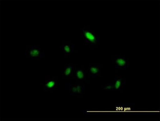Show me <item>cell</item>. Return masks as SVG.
<instances>
[{"label": "cell", "instance_id": "1", "mask_svg": "<svg viewBox=\"0 0 160 121\" xmlns=\"http://www.w3.org/2000/svg\"><path fill=\"white\" fill-rule=\"evenodd\" d=\"M83 43L88 45L90 49L93 50L100 44L101 38L89 26H84L81 29Z\"/></svg>", "mask_w": 160, "mask_h": 121}, {"label": "cell", "instance_id": "2", "mask_svg": "<svg viewBox=\"0 0 160 121\" xmlns=\"http://www.w3.org/2000/svg\"><path fill=\"white\" fill-rule=\"evenodd\" d=\"M112 64L115 65L116 71H128L130 63L128 62V58L122 56V54L118 55H114L111 57Z\"/></svg>", "mask_w": 160, "mask_h": 121}, {"label": "cell", "instance_id": "3", "mask_svg": "<svg viewBox=\"0 0 160 121\" xmlns=\"http://www.w3.org/2000/svg\"><path fill=\"white\" fill-rule=\"evenodd\" d=\"M43 45H42V46ZM42 46H40L38 45H31V46L27 47L26 58H36L37 59L44 58L45 56L44 52L45 50L42 49Z\"/></svg>", "mask_w": 160, "mask_h": 121}, {"label": "cell", "instance_id": "4", "mask_svg": "<svg viewBox=\"0 0 160 121\" xmlns=\"http://www.w3.org/2000/svg\"><path fill=\"white\" fill-rule=\"evenodd\" d=\"M85 87V84L83 83L78 81L75 83L68 84V90L72 96H81L85 94L84 91Z\"/></svg>", "mask_w": 160, "mask_h": 121}, {"label": "cell", "instance_id": "5", "mask_svg": "<svg viewBox=\"0 0 160 121\" xmlns=\"http://www.w3.org/2000/svg\"><path fill=\"white\" fill-rule=\"evenodd\" d=\"M75 71L73 79L81 82H87L88 75V72L85 71L82 64H76Z\"/></svg>", "mask_w": 160, "mask_h": 121}, {"label": "cell", "instance_id": "6", "mask_svg": "<svg viewBox=\"0 0 160 121\" xmlns=\"http://www.w3.org/2000/svg\"><path fill=\"white\" fill-rule=\"evenodd\" d=\"M43 86L44 92H50L58 89V78L54 77L51 78L48 77L45 78V83H41Z\"/></svg>", "mask_w": 160, "mask_h": 121}, {"label": "cell", "instance_id": "7", "mask_svg": "<svg viewBox=\"0 0 160 121\" xmlns=\"http://www.w3.org/2000/svg\"><path fill=\"white\" fill-rule=\"evenodd\" d=\"M102 64L98 63H89L88 64V75L91 77L101 76Z\"/></svg>", "mask_w": 160, "mask_h": 121}, {"label": "cell", "instance_id": "8", "mask_svg": "<svg viewBox=\"0 0 160 121\" xmlns=\"http://www.w3.org/2000/svg\"><path fill=\"white\" fill-rule=\"evenodd\" d=\"M64 68L63 69L62 79H73L75 67L72 63L69 62L68 64H64Z\"/></svg>", "mask_w": 160, "mask_h": 121}, {"label": "cell", "instance_id": "9", "mask_svg": "<svg viewBox=\"0 0 160 121\" xmlns=\"http://www.w3.org/2000/svg\"><path fill=\"white\" fill-rule=\"evenodd\" d=\"M75 45V44L73 43L71 41L69 42L63 41L62 45V52L65 58H69L70 55L73 53Z\"/></svg>", "mask_w": 160, "mask_h": 121}, {"label": "cell", "instance_id": "10", "mask_svg": "<svg viewBox=\"0 0 160 121\" xmlns=\"http://www.w3.org/2000/svg\"><path fill=\"white\" fill-rule=\"evenodd\" d=\"M114 91H119L126 85V79H123L122 76L118 75L113 80Z\"/></svg>", "mask_w": 160, "mask_h": 121}, {"label": "cell", "instance_id": "11", "mask_svg": "<svg viewBox=\"0 0 160 121\" xmlns=\"http://www.w3.org/2000/svg\"><path fill=\"white\" fill-rule=\"evenodd\" d=\"M101 88L105 91H114L113 83L104 84L101 85Z\"/></svg>", "mask_w": 160, "mask_h": 121}]
</instances>
